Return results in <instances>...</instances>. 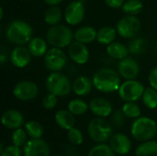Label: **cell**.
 <instances>
[{"label": "cell", "instance_id": "9c48e42d", "mask_svg": "<svg viewBox=\"0 0 157 156\" xmlns=\"http://www.w3.org/2000/svg\"><path fill=\"white\" fill-rule=\"evenodd\" d=\"M67 58L61 48L52 47L44 55V65L51 72H60L66 65Z\"/></svg>", "mask_w": 157, "mask_h": 156}, {"label": "cell", "instance_id": "5b68a950", "mask_svg": "<svg viewBox=\"0 0 157 156\" xmlns=\"http://www.w3.org/2000/svg\"><path fill=\"white\" fill-rule=\"evenodd\" d=\"M45 86L48 93L57 97L67 96L73 90V84L69 78L60 72H52L46 78Z\"/></svg>", "mask_w": 157, "mask_h": 156}, {"label": "cell", "instance_id": "30bf717a", "mask_svg": "<svg viewBox=\"0 0 157 156\" xmlns=\"http://www.w3.org/2000/svg\"><path fill=\"white\" fill-rule=\"evenodd\" d=\"M39 94V87L36 83L29 80L17 82L13 87V95L20 101H29L34 99Z\"/></svg>", "mask_w": 157, "mask_h": 156}, {"label": "cell", "instance_id": "7c38bea8", "mask_svg": "<svg viewBox=\"0 0 157 156\" xmlns=\"http://www.w3.org/2000/svg\"><path fill=\"white\" fill-rule=\"evenodd\" d=\"M50 153L49 144L41 138L30 139L23 147L24 156H50Z\"/></svg>", "mask_w": 157, "mask_h": 156}, {"label": "cell", "instance_id": "603a6c76", "mask_svg": "<svg viewBox=\"0 0 157 156\" xmlns=\"http://www.w3.org/2000/svg\"><path fill=\"white\" fill-rule=\"evenodd\" d=\"M47 42L44 39L40 37H34L32 38L29 42L28 43V48L34 57H41L44 56L47 52Z\"/></svg>", "mask_w": 157, "mask_h": 156}, {"label": "cell", "instance_id": "ee69618b", "mask_svg": "<svg viewBox=\"0 0 157 156\" xmlns=\"http://www.w3.org/2000/svg\"><path fill=\"white\" fill-rule=\"evenodd\" d=\"M53 156H63V155H53Z\"/></svg>", "mask_w": 157, "mask_h": 156}, {"label": "cell", "instance_id": "f1b7e54d", "mask_svg": "<svg viewBox=\"0 0 157 156\" xmlns=\"http://www.w3.org/2000/svg\"><path fill=\"white\" fill-rule=\"evenodd\" d=\"M89 108V105L86 104L81 98H75L72 99L68 104V110L71 111L75 116H81L86 113Z\"/></svg>", "mask_w": 157, "mask_h": 156}, {"label": "cell", "instance_id": "484cf974", "mask_svg": "<svg viewBox=\"0 0 157 156\" xmlns=\"http://www.w3.org/2000/svg\"><path fill=\"white\" fill-rule=\"evenodd\" d=\"M136 156H157V142L147 141L140 144L136 151Z\"/></svg>", "mask_w": 157, "mask_h": 156}, {"label": "cell", "instance_id": "1f68e13d", "mask_svg": "<svg viewBox=\"0 0 157 156\" xmlns=\"http://www.w3.org/2000/svg\"><path fill=\"white\" fill-rule=\"evenodd\" d=\"M27 137H28V133L25 129H22V128L16 129V130H14L12 136H11L12 144H14L17 147H20V148L24 147L28 142Z\"/></svg>", "mask_w": 157, "mask_h": 156}, {"label": "cell", "instance_id": "4fadbf2b", "mask_svg": "<svg viewBox=\"0 0 157 156\" xmlns=\"http://www.w3.org/2000/svg\"><path fill=\"white\" fill-rule=\"evenodd\" d=\"M119 74L125 80L135 79L140 73L139 63L131 57H126L119 61L118 63Z\"/></svg>", "mask_w": 157, "mask_h": 156}, {"label": "cell", "instance_id": "4dcf8cb0", "mask_svg": "<svg viewBox=\"0 0 157 156\" xmlns=\"http://www.w3.org/2000/svg\"><path fill=\"white\" fill-rule=\"evenodd\" d=\"M129 51L133 55H139L144 52L146 48L145 40L141 37H134L129 43Z\"/></svg>", "mask_w": 157, "mask_h": 156}, {"label": "cell", "instance_id": "74e56055", "mask_svg": "<svg viewBox=\"0 0 157 156\" xmlns=\"http://www.w3.org/2000/svg\"><path fill=\"white\" fill-rule=\"evenodd\" d=\"M126 116L125 114L123 113L122 109H117L115 110V112L112 114V117H111V120H112V123L116 126V127H122L124 125V123L126 122Z\"/></svg>", "mask_w": 157, "mask_h": 156}, {"label": "cell", "instance_id": "7bdbcfd3", "mask_svg": "<svg viewBox=\"0 0 157 156\" xmlns=\"http://www.w3.org/2000/svg\"><path fill=\"white\" fill-rule=\"evenodd\" d=\"M0 12H1V15H0V18L2 19V18H3V17H4V11H3V8H2V7L0 8Z\"/></svg>", "mask_w": 157, "mask_h": 156}, {"label": "cell", "instance_id": "8d00e7d4", "mask_svg": "<svg viewBox=\"0 0 157 156\" xmlns=\"http://www.w3.org/2000/svg\"><path fill=\"white\" fill-rule=\"evenodd\" d=\"M58 103V97L54 94L48 93L43 98H42V106L46 109H52L56 107Z\"/></svg>", "mask_w": 157, "mask_h": 156}, {"label": "cell", "instance_id": "6da1fadb", "mask_svg": "<svg viewBox=\"0 0 157 156\" xmlns=\"http://www.w3.org/2000/svg\"><path fill=\"white\" fill-rule=\"evenodd\" d=\"M95 88L102 93H113L119 90L121 79L118 73L111 68L98 69L92 78Z\"/></svg>", "mask_w": 157, "mask_h": 156}, {"label": "cell", "instance_id": "ffe728a7", "mask_svg": "<svg viewBox=\"0 0 157 156\" xmlns=\"http://www.w3.org/2000/svg\"><path fill=\"white\" fill-rule=\"evenodd\" d=\"M97 33L98 30H96L93 27L83 26L75 31L74 37L75 40H77L84 44H88L97 40Z\"/></svg>", "mask_w": 157, "mask_h": 156}, {"label": "cell", "instance_id": "8fae6325", "mask_svg": "<svg viewBox=\"0 0 157 156\" xmlns=\"http://www.w3.org/2000/svg\"><path fill=\"white\" fill-rule=\"evenodd\" d=\"M86 15V8L84 1L75 0L68 4L64 10V19L66 23L72 26L81 23Z\"/></svg>", "mask_w": 157, "mask_h": 156}, {"label": "cell", "instance_id": "5bb4252c", "mask_svg": "<svg viewBox=\"0 0 157 156\" xmlns=\"http://www.w3.org/2000/svg\"><path fill=\"white\" fill-rule=\"evenodd\" d=\"M70 59L77 64H85L89 60V51L86 44L74 40L68 47Z\"/></svg>", "mask_w": 157, "mask_h": 156}, {"label": "cell", "instance_id": "d6986e66", "mask_svg": "<svg viewBox=\"0 0 157 156\" xmlns=\"http://www.w3.org/2000/svg\"><path fill=\"white\" fill-rule=\"evenodd\" d=\"M93 81L86 75L78 76L73 83V91L76 96L84 97L88 95L93 87Z\"/></svg>", "mask_w": 157, "mask_h": 156}, {"label": "cell", "instance_id": "7402d4cb", "mask_svg": "<svg viewBox=\"0 0 157 156\" xmlns=\"http://www.w3.org/2000/svg\"><path fill=\"white\" fill-rule=\"evenodd\" d=\"M107 53L110 58L120 61L128 57L130 51H129V48L123 43L113 41L112 43L107 46Z\"/></svg>", "mask_w": 157, "mask_h": 156}, {"label": "cell", "instance_id": "f35d334b", "mask_svg": "<svg viewBox=\"0 0 157 156\" xmlns=\"http://www.w3.org/2000/svg\"><path fill=\"white\" fill-rule=\"evenodd\" d=\"M148 80H149L150 86L154 87L155 89L157 90V66L155 67V68H153L152 71L150 72Z\"/></svg>", "mask_w": 157, "mask_h": 156}, {"label": "cell", "instance_id": "52a82bcc", "mask_svg": "<svg viewBox=\"0 0 157 156\" xmlns=\"http://www.w3.org/2000/svg\"><path fill=\"white\" fill-rule=\"evenodd\" d=\"M144 89L145 87L141 82L132 79V80H126L125 82H123L121 85L118 92L120 97L123 101L136 102L137 100L142 98Z\"/></svg>", "mask_w": 157, "mask_h": 156}, {"label": "cell", "instance_id": "9a60e30c", "mask_svg": "<svg viewBox=\"0 0 157 156\" xmlns=\"http://www.w3.org/2000/svg\"><path fill=\"white\" fill-rule=\"evenodd\" d=\"M31 53L28 47L24 45L16 46L10 52L11 63L17 68H25L31 61Z\"/></svg>", "mask_w": 157, "mask_h": 156}, {"label": "cell", "instance_id": "8992f818", "mask_svg": "<svg viewBox=\"0 0 157 156\" xmlns=\"http://www.w3.org/2000/svg\"><path fill=\"white\" fill-rule=\"evenodd\" d=\"M87 132L94 142L103 143L112 136V127L104 118L97 117L89 121Z\"/></svg>", "mask_w": 157, "mask_h": 156}, {"label": "cell", "instance_id": "e0dca14e", "mask_svg": "<svg viewBox=\"0 0 157 156\" xmlns=\"http://www.w3.org/2000/svg\"><path fill=\"white\" fill-rule=\"evenodd\" d=\"M89 110L99 118H107L112 113V104L104 97L93 98L89 103Z\"/></svg>", "mask_w": 157, "mask_h": 156}, {"label": "cell", "instance_id": "44dd1931", "mask_svg": "<svg viewBox=\"0 0 157 156\" xmlns=\"http://www.w3.org/2000/svg\"><path fill=\"white\" fill-rule=\"evenodd\" d=\"M55 121L61 129L69 131L75 127V115L71 111L66 109H60L55 114Z\"/></svg>", "mask_w": 157, "mask_h": 156}, {"label": "cell", "instance_id": "ab89813d", "mask_svg": "<svg viewBox=\"0 0 157 156\" xmlns=\"http://www.w3.org/2000/svg\"><path fill=\"white\" fill-rule=\"evenodd\" d=\"M106 5L113 9H118V8H121V6H123L125 0H104Z\"/></svg>", "mask_w": 157, "mask_h": 156}, {"label": "cell", "instance_id": "836d02e7", "mask_svg": "<svg viewBox=\"0 0 157 156\" xmlns=\"http://www.w3.org/2000/svg\"><path fill=\"white\" fill-rule=\"evenodd\" d=\"M87 156H115V153L109 145L101 143L91 148Z\"/></svg>", "mask_w": 157, "mask_h": 156}, {"label": "cell", "instance_id": "b9f144b4", "mask_svg": "<svg viewBox=\"0 0 157 156\" xmlns=\"http://www.w3.org/2000/svg\"><path fill=\"white\" fill-rule=\"evenodd\" d=\"M6 59H7V56L6 54V51L4 50H1V52H0V62H1V63L4 64Z\"/></svg>", "mask_w": 157, "mask_h": 156}, {"label": "cell", "instance_id": "d4e9b609", "mask_svg": "<svg viewBox=\"0 0 157 156\" xmlns=\"http://www.w3.org/2000/svg\"><path fill=\"white\" fill-rule=\"evenodd\" d=\"M63 13L59 6H50V7L45 11L44 14V21L46 24L50 26H54L59 24L62 20Z\"/></svg>", "mask_w": 157, "mask_h": 156}, {"label": "cell", "instance_id": "d6a6232c", "mask_svg": "<svg viewBox=\"0 0 157 156\" xmlns=\"http://www.w3.org/2000/svg\"><path fill=\"white\" fill-rule=\"evenodd\" d=\"M121 109L129 119H137L141 116V108L135 102H125Z\"/></svg>", "mask_w": 157, "mask_h": 156}, {"label": "cell", "instance_id": "83f0119b", "mask_svg": "<svg viewBox=\"0 0 157 156\" xmlns=\"http://www.w3.org/2000/svg\"><path fill=\"white\" fill-rule=\"evenodd\" d=\"M144 9V4L141 0H128L124 2L121 6V10L126 15L136 16L140 14Z\"/></svg>", "mask_w": 157, "mask_h": 156}, {"label": "cell", "instance_id": "e575fe53", "mask_svg": "<svg viewBox=\"0 0 157 156\" xmlns=\"http://www.w3.org/2000/svg\"><path fill=\"white\" fill-rule=\"evenodd\" d=\"M67 138L69 142L74 145H80L84 142V136L82 131L75 127L67 131Z\"/></svg>", "mask_w": 157, "mask_h": 156}, {"label": "cell", "instance_id": "f546056e", "mask_svg": "<svg viewBox=\"0 0 157 156\" xmlns=\"http://www.w3.org/2000/svg\"><path fill=\"white\" fill-rule=\"evenodd\" d=\"M25 130L31 139L41 138L44 132L42 125L36 120H29L25 123Z\"/></svg>", "mask_w": 157, "mask_h": 156}, {"label": "cell", "instance_id": "d590c367", "mask_svg": "<svg viewBox=\"0 0 157 156\" xmlns=\"http://www.w3.org/2000/svg\"><path fill=\"white\" fill-rule=\"evenodd\" d=\"M1 156H21L22 151L20 147H17L16 145H9L4 148L3 144H1Z\"/></svg>", "mask_w": 157, "mask_h": 156}, {"label": "cell", "instance_id": "ac0fdd59", "mask_svg": "<svg viewBox=\"0 0 157 156\" xmlns=\"http://www.w3.org/2000/svg\"><path fill=\"white\" fill-rule=\"evenodd\" d=\"M2 125L7 130H16L21 128L24 124V116L17 109H8L2 115Z\"/></svg>", "mask_w": 157, "mask_h": 156}, {"label": "cell", "instance_id": "cb8c5ba5", "mask_svg": "<svg viewBox=\"0 0 157 156\" xmlns=\"http://www.w3.org/2000/svg\"><path fill=\"white\" fill-rule=\"evenodd\" d=\"M117 29L113 27L105 26L100 28L97 33V40L102 45H109L112 43L117 37Z\"/></svg>", "mask_w": 157, "mask_h": 156}, {"label": "cell", "instance_id": "7a4b0ae2", "mask_svg": "<svg viewBox=\"0 0 157 156\" xmlns=\"http://www.w3.org/2000/svg\"><path fill=\"white\" fill-rule=\"evenodd\" d=\"M32 27L25 20L15 19L9 22L6 29V40L15 45H25L32 39Z\"/></svg>", "mask_w": 157, "mask_h": 156}, {"label": "cell", "instance_id": "3957f363", "mask_svg": "<svg viewBox=\"0 0 157 156\" xmlns=\"http://www.w3.org/2000/svg\"><path fill=\"white\" fill-rule=\"evenodd\" d=\"M132 137L139 142H147L152 140L157 133L156 121L151 118L139 117L134 120L131 127Z\"/></svg>", "mask_w": 157, "mask_h": 156}, {"label": "cell", "instance_id": "60d3db41", "mask_svg": "<svg viewBox=\"0 0 157 156\" xmlns=\"http://www.w3.org/2000/svg\"><path fill=\"white\" fill-rule=\"evenodd\" d=\"M62 1L63 0H43V2L48 6H57L60 3H62Z\"/></svg>", "mask_w": 157, "mask_h": 156}, {"label": "cell", "instance_id": "277c9868", "mask_svg": "<svg viewBox=\"0 0 157 156\" xmlns=\"http://www.w3.org/2000/svg\"><path fill=\"white\" fill-rule=\"evenodd\" d=\"M46 39L52 47L63 49L69 47V45L74 41L75 37L72 29L69 27L57 24L49 28L46 33Z\"/></svg>", "mask_w": 157, "mask_h": 156}, {"label": "cell", "instance_id": "2e32d148", "mask_svg": "<svg viewBox=\"0 0 157 156\" xmlns=\"http://www.w3.org/2000/svg\"><path fill=\"white\" fill-rule=\"evenodd\" d=\"M109 144L114 153L120 155H125L132 150V142L124 133H116L112 135Z\"/></svg>", "mask_w": 157, "mask_h": 156}, {"label": "cell", "instance_id": "f6af8a7d", "mask_svg": "<svg viewBox=\"0 0 157 156\" xmlns=\"http://www.w3.org/2000/svg\"><path fill=\"white\" fill-rule=\"evenodd\" d=\"M156 51H157V46H156Z\"/></svg>", "mask_w": 157, "mask_h": 156}, {"label": "cell", "instance_id": "ba28073f", "mask_svg": "<svg viewBox=\"0 0 157 156\" xmlns=\"http://www.w3.org/2000/svg\"><path fill=\"white\" fill-rule=\"evenodd\" d=\"M141 29V21L136 16L127 15L121 17L116 26L118 35L125 39L136 37Z\"/></svg>", "mask_w": 157, "mask_h": 156}, {"label": "cell", "instance_id": "4316f807", "mask_svg": "<svg viewBox=\"0 0 157 156\" xmlns=\"http://www.w3.org/2000/svg\"><path fill=\"white\" fill-rule=\"evenodd\" d=\"M143 103L149 109H155L157 108V90L152 86L144 89L142 97Z\"/></svg>", "mask_w": 157, "mask_h": 156}]
</instances>
